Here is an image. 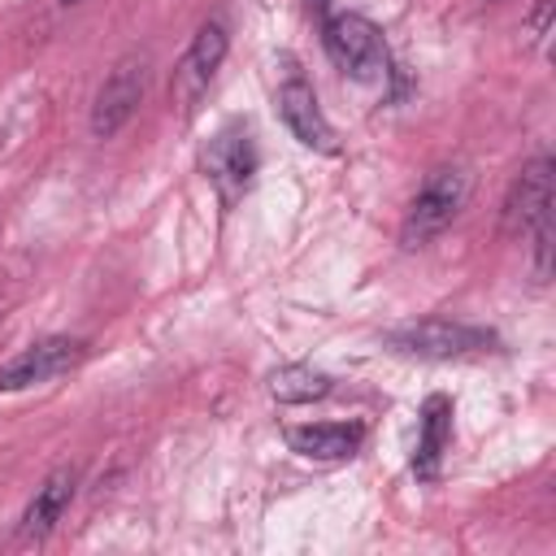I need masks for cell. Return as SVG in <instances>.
<instances>
[{"label": "cell", "instance_id": "cell-1", "mask_svg": "<svg viewBox=\"0 0 556 556\" xmlns=\"http://www.w3.org/2000/svg\"><path fill=\"white\" fill-rule=\"evenodd\" d=\"M321 43H326V56L334 61V70L348 74L352 83H382L391 74L387 39L361 13H330L321 26Z\"/></svg>", "mask_w": 556, "mask_h": 556}, {"label": "cell", "instance_id": "cell-2", "mask_svg": "<svg viewBox=\"0 0 556 556\" xmlns=\"http://www.w3.org/2000/svg\"><path fill=\"white\" fill-rule=\"evenodd\" d=\"M465 200H469V174L460 165L430 169L426 182L417 187V195L408 200V213H404V226H400L404 248H421L434 235H443L456 222V213L465 208Z\"/></svg>", "mask_w": 556, "mask_h": 556}, {"label": "cell", "instance_id": "cell-3", "mask_svg": "<svg viewBox=\"0 0 556 556\" xmlns=\"http://www.w3.org/2000/svg\"><path fill=\"white\" fill-rule=\"evenodd\" d=\"M387 343L404 356H421V361H460L473 352H491L495 334L482 326H465V321H447V317H426L413 326H400L387 334Z\"/></svg>", "mask_w": 556, "mask_h": 556}, {"label": "cell", "instance_id": "cell-4", "mask_svg": "<svg viewBox=\"0 0 556 556\" xmlns=\"http://www.w3.org/2000/svg\"><path fill=\"white\" fill-rule=\"evenodd\" d=\"M143 87H148V56H139V52L122 56V61L109 70V78L100 83V91H96V104H91V135H96V139H113V135L135 117V109L143 104Z\"/></svg>", "mask_w": 556, "mask_h": 556}, {"label": "cell", "instance_id": "cell-5", "mask_svg": "<svg viewBox=\"0 0 556 556\" xmlns=\"http://www.w3.org/2000/svg\"><path fill=\"white\" fill-rule=\"evenodd\" d=\"M226 48H230V35H226V26L213 17V22H204L200 30H195V39L187 43V52H182V61H178V70H174V104L182 109V113H191L195 104H200V96L208 91V83H213V74L222 70V61H226Z\"/></svg>", "mask_w": 556, "mask_h": 556}, {"label": "cell", "instance_id": "cell-6", "mask_svg": "<svg viewBox=\"0 0 556 556\" xmlns=\"http://www.w3.org/2000/svg\"><path fill=\"white\" fill-rule=\"evenodd\" d=\"M200 169L204 178L222 191V200H235L239 191H248L252 174H256V143L243 126H222L204 152H200Z\"/></svg>", "mask_w": 556, "mask_h": 556}, {"label": "cell", "instance_id": "cell-7", "mask_svg": "<svg viewBox=\"0 0 556 556\" xmlns=\"http://www.w3.org/2000/svg\"><path fill=\"white\" fill-rule=\"evenodd\" d=\"M83 356H87L83 339H70V334L39 339V343L22 348L13 361L0 365V391H22V387H35V382H48V378L74 369Z\"/></svg>", "mask_w": 556, "mask_h": 556}, {"label": "cell", "instance_id": "cell-8", "mask_svg": "<svg viewBox=\"0 0 556 556\" xmlns=\"http://www.w3.org/2000/svg\"><path fill=\"white\" fill-rule=\"evenodd\" d=\"M278 117H282V126H287L304 148L334 152V130H330V122H326V113H321V104H317L313 83H308L300 70H291V74L282 78V87H278Z\"/></svg>", "mask_w": 556, "mask_h": 556}, {"label": "cell", "instance_id": "cell-9", "mask_svg": "<svg viewBox=\"0 0 556 556\" xmlns=\"http://www.w3.org/2000/svg\"><path fill=\"white\" fill-rule=\"evenodd\" d=\"M552 208V156L539 152L513 182L508 200H504V230L508 235H526L543 213Z\"/></svg>", "mask_w": 556, "mask_h": 556}, {"label": "cell", "instance_id": "cell-10", "mask_svg": "<svg viewBox=\"0 0 556 556\" xmlns=\"http://www.w3.org/2000/svg\"><path fill=\"white\" fill-rule=\"evenodd\" d=\"M74 491H78V469H74V465L52 469V473L43 478V486L35 491V500L26 504V513H22V521H17V539H22V543L48 539V534L56 530V521L65 517Z\"/></svg>", "mask_w": 556, "mask_h": 556}, {"label": "cell", "instance_id": "cell-11", "mask_svg": "<svg viewBox=\"0 0 556 556\" xmlns=\"http://www.w3.org/2000/svg\"><path fill=\"white\" fill-rule=\"evenodd\" d=\"M291 452L308 456V460H348L361 452L365 443V426L361 421H313V426H291L287 430Z\"/></svg>", "mask_w": 556, "mask_h": 556}, {"label": "cell", "instance_id": "cell-12", "mask_svg": "<svg viewBox=\"0 0 556 556\" xmlns=\"http://www.w3.org/2000/svg\"><path fill=\"white\" fill-rule=\"evenodd\" d=\"M452 443V400L447 395H430L421 404V430H417V452H413V473L421 482L439 478V460Z\"/></svg>", "mask_w": 556, "mask_h": 556}, {"label": "cell", "instance_id": "cell-13", "mask_svg": "<svg viewBox=\"0 0 556 556\" xmlns=\"http://www.w3.org/2000/svg\"><path fill=\"white\" fill-rule=\"evenodd\" d=\"M265 387H269V395H274L278 404H313V400H326V395L334 391L330 374H321V369H313V365H300V361L278 365V369L265 378Z\"/></svg>", "mask_w": 556, "mask_h": 556}, {"label": "cell", "instance_id": "cell-14", "mask_svg": "<svg viewBox=\"0 0 556 556\" xmlns=\"http://www.w3.org/2000/svg\"><path fill=\"white\" fill-rule=\"evenodd\" d=\"M530 230H534V278L543 282L547 269H552V208H547Z\"/></svg>", "mask_w": 556, "mask_h": 556}, {"label": "cell", "instance_id": "cell-15", "mask_svg": "<svg viewBox=\"0 0 556 556\" xmlns=\"http://www.w3.org/2000/svg\"><path fill=\"white\" fill-rule=\"evenodd\" d=\"M547 22H552V0H539V4H534V17H530V26H526V39H543V35H547Z\"/></svg>", "mask_w": 556, "mask_h": 556}, {"label": "cell", "instance_id": "cell-16", "mask_svg": "<svg viewBox=\"0 0 556 556\" xmlns=\"http://www.w3.org/2000/svg\"><path fill=\"white\" fill-rule=\"evenodd\" d=\"M326 4H330V0H308V9H313V13H326Z\"/></svg>", "mask_w": 556, "mask_h": 556}, {"label": "cell", "instance_id": "cell-17", "mask_svg": "<svg viewBox=\"0 0 556 556\" xmlns=\"http://www.w3.org/2000/svg\"><path fill=\"white\" fill-rule=\"evenodd\" d=\"M61 4H78V0H61Z\"/></svg>", "mask_w": 556, "mask_h": 556}]
</instances>
